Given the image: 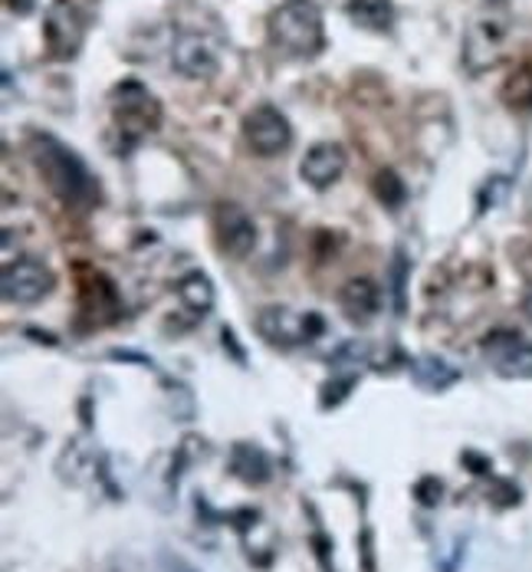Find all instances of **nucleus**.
Masks as SVG:
<instances>
[{
    "label": "nucleus",
    "instance_id": "f257e3e1",
    "mask_svg": "<svg viewBox=\"0 0 532 572\" xmlns=\"http://www.w3.org/2000/svg\"><path fill=\"white\" fill-rule=\"evenodd\" d=\"M30 155H33V165L43 175L47 188L53 191L66 207L89 211L99 204V182L76 149H70L66 142H60L50 132H33Z\"/></svg>",
    "mask_w": 532,
    "mask_h": 572
},
{
    "label": "nucleus",
    "instance_id": "f03ea898",
    "mask_svg": "<svg viewBox=\"0 0 532 572\" xmlns=\"http://www.w3.org/2000/svg\"><path fill=\"white\" fill-rule=\"evenodd\" d=\"M269 43L286 57L313 60L326 50V23L323 7L316 0H283L266 20Z\"/></svg>",
    "mask_w": 532,
    "mask_h": 572
},
{
    "label": "nucleus",
    "instance_id": "7ed1b4c3",
    "mask_svg": "<svg viewBox=\"0 0 532 572\" xmlns=\"http://www.w3.org/2000/svg\"><path fill=\"white\" fill-rule=\"evenodd\" d=\"M112 119L122 135V149H132L158 129L162 105L142 83L129 80V83L115 86V93H112Z\"/></svg>",
    "mask_w": 532,
    "mask_h": 572
},
{
    "label": "nucleus",
    "instance_id": "20e7f679",
    "mask_svg": "<svg viewBox=\"0 0 532 572\" xmlns=\"http://www.w3.org/2000/svg\"><path fill=\"white\" fill-rule=\"evenodd\" d=\"M326 329L319 313H296L289 306H264L257 313V333L269 346H303L319 339Z\"/></svg>",
    "mask_w": 532,
    "mask_h": 572
},
{
    "label": "nucleus",
    "instance_id": "39448f33",
    "mask_svg": "<svg viewBox=\"0 0 532 572\" xmlns=\"http://www.w3.org/2000/svg\"><path fill=\"white\" fill-rule=\"evenodd\" d=\"M244 139L260 159H276L293 145V125L273 102H260L244 115Z\"/></svg>",
    "mask_w": 532,
    "mask_h": 572
},
{
    "label": "nucleus",
    "instance_id": "423d86ee",
    "mask_svg": "<svg viewBox=\"0 0 532 572\" xmlns=\"http://www.w3.org/2000/svg\"><path fill=\"white\" fill-rule=\"evenodd\" d=\"M53 284H57L53 270L43 261H37V257H20V261L3 264L0 289H3V299L7 303L33 306V303H40V299L50 296Z\"/></svg>",
    "mask_w": 532,
    "mask_h": 572
},
{
    "label": "nucleus",
    "instance_id": "0eeeda50",
    "mask_svg": "<svg viewBox=\"0 0 532 572\" xmlns=\"http://www.w3.org/2000/svg\"><path fill=\"white\" fill-rule=\"evenodd\" d=\"M483 356L503 379H532V343L513 329L490 333L483 339Z\"/></svg>",
    "mask_w": 532,
    "mask_h": 572
},
{
    "label": "nucleus",
    "instance_id": "6e6552de",
    "mask_svg": "<svg viewBox=\"0 0 532 572\" xmlns=\"http://www.w3.org/2000/svg\"><path fill=\"white\" fill-rule=\"evenodd\" d=\"M214 231H217L221 251L237 261H244L257 251V221L241 204H217Z\"/></svg>",
    "mask_w": 532,
    "mask_h": 572
},
{
    "label": "nucleus",
    "instance_id": "1a4fd4ad",
    "mask_svg": "<svg viewBox=\"0 0 532 572\" xmlns=\"http://www.w3.org/2000/svg\"><path fill=\"white\" fill-rule=\"evenodd\" d=\"M346 165H349V155L339 142H316L303 162H299V175L309 188L326 191L332 188L342 175H346Z\"/></svg>",
    "mask_w": 532,
    "mask_h": 572
},
{
    "label": "nucleus",
    "instance_id": "9d476101",
    "mask_svg": "<svg viewBox=\"0 0 532 572\" xmlns=\"http://www.w3.org/2000/svg\"><path fill=\"white\" fill-rule=\"evenodd\" d=\"M172 67L187 80H211L221 70L217 50L201 33H181L172 47Z\"/></svg>",
    "mask_w": 532,
    "mask_h": 572
},
{
    "label": "nucleus",
    "instance_id": "9b49d317",
    "mask_svg": "<svg viewBox=\"0 0 532 572\" xmlns=\"http://www.w3.org/2000/svg\"><path fill=\"white\" fill-rule=\"evenodd\" d=\"M47 40L53 47V53L60 60H70L80 53L83 47V37H86V27H83V17L76 13V7L70 0H57L47 13Z\"/></svg>",
    "mask_w": 532,
    "mask_h": 572
},
{
    "label": "nucleus",
    "instance_id": "f8f14e48",
    "mask_svg": "<svg viewBox=\"0 0 532 572\" xmlns=\"http://www.w3.org/2000/svg\"><path fill=\"white\" fill-rule=\"evenodd\" d=\"M503 37H507L503 20H477L467 30V40H463V60H467V67L473 73H483V70L497 67V60L503 57Z\"/></svg>",
    "mask_w": 532,
    "mask_h": 572
},
{
    "label": "nucleus",
    "instance_id": "ddd939ff",
    "mask_svg": "<svg viewBox=\"0 0 532 572\" xmlns=\"http://www.w3.org/2000/svg\"><path fill=\"white\" fill-rule=\"evenodd\" d=\"M339 306L346 319L352 323H371L381 309V289L371 284L368 277H355L339 289Z\"/></svg>",
    "mask_w": 532,
    "mask_h": 572
},
{
    "label": "nucleus",
    "instance_id": "4468645a",
    "mask_svg": "<svg viewBox=\"0 0 532 572\" xmlns=\"http://www.w3.org/2000/svg\"><path fill=\"white\" fill-rule=\"evenodd\" d=\"M177 299L194 313V316H207L214 309V299H217V289L211 284L207 274L201 270H191L177 280Z\"/></svg>",
    "mask_w": 532,
    "mask_h": 572
},
{
    "label": "nucleus",
    "instance_id": "2eb2a0df",
    "mask_svg": "<svg viewBox=\"0 0 532 572\" xmlns=\"http://www.w3.org/2000/svg\"><path fill=\"white\" fill-rule=\"evenodd\" d=\"M231 471L241 477V480H247V483H264V480H269V458H266L260 448L241 441L231 451Z\"/></svg>",
    "mask_w": 532,
    "mask_h": 572
},
{
    "label": "nucleus",
    "instance_id": "dca6fc26",
    "mask_svg": "<svg viewBox=\"0 0 532 572\" xmlns=\"http://www.w3.org/2000/svg\"><path fill=\"white\" fill-rule=\"evenodd\" d=\"M346 13L352 17L358 27L375 30V33H385L391 27V20H395L391 0H349L346 3Z\"/></svg>",
    "mask_w": 532,
    "mask_h": 572
},
{
    "label": "nucleus",
    "instance_id": "f3484780",
    "mask_svg": "<svg viewBox=\"0 0 532 572\" xmlns=\"http://www.w3.org/2000/svg\"><path fill=\"white\" fill-rule=\"evenodd\" d=\"M411 376H415V381H418L421 388H428V391H443V388H450L453 381L460 379V372H457L450 362L438 359V356H421V359H415V362H411Z\"/></svg>",
    "mask_w": 532,
    "mask_h": 572
},
{
    "label": "nucleus",
    "instance_id": "a211bd4d",
    "mask_svg": "<svg viewBox=\"0 0 532 572\" xmlns=\"http://www.w3.org/2000/svg\"><path fill=\"white\" fill-rule=\"evenodd\" d=\"M408 280H411V261L405 251H395V261L388 267V284H391V306L401 316L408 309Z\"/></svg>",
    "mask_w": 532,
    "mask_h": 572
},
{
    "label": "nucleus",
    "instance_id": "6ab92c4d",
    "mask_svg": "<svg viewBox=\"0 0 532 572\" xmlns=\"http://www.w3.org/2000/svg\"><path fill=\"white\" fill-rule=\"evenodd\" d=\"M375 194H378V201L385 207H401L405 197H408V188H405V182L391 168H385V172L375 175Z\"/></svg>",
    "mask_w": 532,
    "mask_h": 572
},
{
    "label": "nucleus",
    "instance_id": "aec40b11",
    "mask_svg": "<svg viewBox=\"0 0 532 572\" xmlns=\"http://www.w3.org/2000/svg\"><path fill=\"white\" fill-rule=\"evenodd\" d=\"M415 497H418L421 507H438L443 497V483L438 477H421V480L415 483Z\"/></svg>",
    "mask_w": 532,
    "mask_h": 572
},
{
    "label": "nucleus",
    "instance_id": "412c9836",
    "mask_svg": "<svg viewBox=\"0 0 532 572\" xmlns=\"http://www.w3.org/2000/svg\"><path fill=\"white\" fill-rule=\"evenodd\" d=\"M368 359V346L361 343V339H349V343H342L339 349H336V356H332V362H365Z\"/></svg>",
    "mask_w": 532,
    "mask_h": 572
},
{
    "label": "nucleus",
    "instance_id": "4be33fe9",
    "mask_svg": "<svg viewBox=\"0 0 532 572\" xmlns=\"http://www.w3.org/2000/svg\"><path fill=\"white\" fill-rule=\"evenodd\" d=\"M352 385H355L352 376L342 381H329V385L323 388V391H326V395H323V408H336V405L349 395V388H352Z\"/></svg>",
    "mask_w": 532,
    "mask_h": 572
},
{
    "label": "nucleus",
    "instance_id": "5701e85b",
    "mask_svg": "<svg viewBox=\"0 0 532 572\" xmlns=\"http://www.w3.org/2000/svg\"><path fill=\"white\" fill-rule=\"evenodd\" d=\"M162 563H165V572H197L191 563H184L181 556H165Z\"/></svg>",
    "mask_w": 532,
    "mask_h": 572
},
{
    "label": "nucleus",
    "instance_id": "b1692460",
    "mask_svg": "<svg viewBox=\"0 0 532 572\" xmlns=\"http://www.w3.org/2000/svg\"><path fill=\"white\" fill-rule=\"evenodd\" d=\"M10 3V10H17V13H30L33 10V0H7Z\"/></svg>",
    "mask_w": 532,
    "mask_h": 572
},
{
    "label": "nucleus",
    "instance_id": "393cba45",
    "mask_svg": "<svg viewBox=\"0 0 532 572\" xmlns=\"http://www.w3.org/2000/svg\"><path fill=\"white\" fill-rule=\"evenodd\" d=\"M523 313H526V319L532 323V289L523 296Z\"/></svg>",
    "mask_w": 532,
    "mask_h": 572
},
{
    "label": "nucleus",
    "instance_id": "a878e982",
    "mask_svg": "<svg viewBox=\"0 0 532 572\" xmlns=\"http://www.w3.org/2000/svg\"><path fill=\"white\" fill-rule=\"evenodd\" d=\"M493 3H507V0H493Z\"/></svg>",
    "mask_w": 532,
    "mask_h": 572
}]
</instances>
